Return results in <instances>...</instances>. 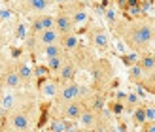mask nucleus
Instances as JSON below:
<instances>
[{
	"label": "nucleus",
	"mask_w": 155,
	"mask_h": 132,
	"mask_svg": "<svg viewBox=\"0 0 155 132\" xmlns=\"http://www.w3.org/2000/svg\"><path fill=\"white\" fill-rule=\"evenodd\" d=\"M114 34L127 45L133 53L150 51L155 42V19L151 17H136V19H121L112 25Z\"/></svg>",
	"instance_id": "f257e3e1"
},
{
	"label": "nucleus",
	"mask_w": 155,
	"mask_h": 132,
	"mask_svg": "<svg viewBox=\"0 0 155 132\" xmlns=\"http://www.w3.org/2000/svg\"><path fill=\"white\" fill-rule=\"evenodd\" d=\"M36 115H38V102H36V98L30 95L23 104H19L17 108H13L12 111L2 115V121H4L2 128L15 130V132H27L30 128H34Z\"/></svg>",
	"instance_id": "f03ea898"
},
{
	"label": "nucleus",
	"mask_w": 155,
	"mask_h": 132,
	"mask_svg": "<svg viewBox=\"0 0 155 132\" xmlns=\"http://www.w3.org/2000/svg\"><path fill=\"white\" fill-rule=\"evenodd\" d=\"M89 74L93 77V87L100 89V91H108L110 85L114 81V64L104 57H97V60L93 63V66L89 68Z\"/></svg>",
	"instance_id": "7ed1b4c3"
},
{
	"label": "nucleus",
	"mask_w": 155,
	"mask_h": 132,
	"mask_svg": "<svg viewBox=\"0 0 155 132\" xmlns=\"http://www.w3.org/2000/svg\"><path fill=\"white\" fill-rule=\"evenodd\" d=\"M89 92H91V85H80L74 79V81H68V83H61L53 102L61 104V102H70V100H78V98L85 100Z\"/></svg>",
	"instance_id": "20e7f679"
},
{
	"label": "nucleus",
	"mask_w": 155,
	"mask_h": 132,
	"mask_svg": "<svg viewBox=\"0 0 155 132\" xmlns=\"http://www.w3.org/2000/svg\"><path fill=\"white\" fill-rule=\"evenodd\" d=\"M85 34H87V42L89 45L95 51L98 53H106L110 49L112 45V40H110V34H108V30L100 25H89L87 30H85Z\"/></svg>",
	"instance_id": "39448f33"
},
{
	"label": "nucleus",
	"mask_w": 155,
	"mask_h": 132,
	"mask_svg": "<svg viewBox=\"0 0 155 132\" xmlns=\"http://www.w3.org/2000/svg\"><path fill=\"white\" fill-rule=\"evenodd\" d=\"M55 110H57V115L64 119H70V121H80L81 113L85 110V102L83 100H70V102H61V104H55Z\"/></svg>",
	"instance_id": "423d86ee"
},
{
	"label": "nucleus",
	"mask_w": 155,
	"mask_h": 132,
	"mask_svg": "<svg viewBox=\"0 0 155 132\" xmlns=\"http://www.w3.org/2000/svg\"><path fill=\"white\" fill-rule=\"evenodd\" d=\"M68 55H70V59L78 64V68H80V70H87V72H89V68L93 66V63L97 60L95 49H93L91 45H83V43L76 51L68 53Z\"/></svg>",
	"instance_id": "0eeeda50"
},
{
	"label": "nucleus",
	"mask_w": 155,
	"mask_h": 132,
	"mask_svg": "<svg viewBox=\"0 0 155 132\" xmlns=\"http://www.w3.org/2000/svg\"><path fill=\"white\" fill-rule=\"evenodd\" d=\"M55 27V15L49 13V11H44V13H36V15H30V21H28V32H42L45 28H51Z\"/></svg>",
	"instance_id": "6e6552de"
},
{
	"label": "nucleus",
	"mask_w": 155,
	"mask_h": 132,
	"mask_svg": "<svg viewBox=\"0 0 155 132\" xmlns=\"http://www.w3.org/2000/svg\"><path fill=\"white\" fill-rule=\"evenodd\" d=\"M53 6H55L53 0H19V10L27 15H36V13L49 11Z\"/></svg>",
	"instance_id": "1a4fd4ad"
},
{
	"label": "nucleus",
	"mask_w": 155,
	"mask_h": 132,
	"mask_svg": "<svg viewBox=\"0 0 155 132\" xmlns=\"http://www.w3.org/2000/svg\"><path fill=\"white\" fill-rule=\"evenodd\" d=\"M78 72H80V68H78V64L74 63V60L70 59V55L66 57V60L63 63V66H61V70L55 74V79L59 83H68V81H74Z\"/></svg>",
	"instance_id": "9d476101"
},
{
	"label": "nucleus",
	"mask_w": 155,
	"mask_h": 132,
	"mask_svg": "<svg viewBox=\"0 0 155 132\" xmlns=\"http://www.w3.org/2000/svg\"><path fill=\"white\" fill-rule=\"evenodd\" d=\"M55 28L59 30L61 36H64V34L76 32L78 27H76V23L72 21L70 15H66V13H63V11H57V13H55Z\"/></svg>",
	"instance_id": "9b49d317"
},
{
	"label": "nucleus",
	"mask_w": 155,
	"mask_h": 132,
	"mask_svg": "<svg viewBox=\"0 0 155 132\" xmlns=\"http://www.w3.org/2000/svg\"><path fill=\"white\" fill-rule=\"evenodd\" d=\"M15 70H17L19 77L23 79V83H25V87H30L32 81H34V76H36L32 66H30L25 59H17V60H15Z\"/></svg>",
	"instance_id": "f8f14e48"
},
{
	"label": "nucleus",
	"mask_w": 155,
	"mask_h": 132,
	"mask_svg": "<svg viewBox=\"0 0 155 132\" xmlns=\"http://www.w3.org/2000/svg\"><path fill=\"white\" fill-rule=\"evenodd\" d=\"M97 121H98V111L95 110H91V108L85 106V110L81 113V117H80V128L83 130H95L97 128Z\"/></svg>",
	"instance_id": "ddd939ff"
},
{
	"label": "nucleus",
	"mask_w": 155,
	"mask_h": 132,
	"mask_svg": "<svg viewBox=\"0 0 155 132\" xmlns=\"http://www.w3.org/2000/svg\"><path fill=\"white\" fill-rule=\"evenodd\" d=\"M138 64L142 66V70L146 72V76L155 74V55H151L150 51H144L138 55Z\"/></svg>",
	"instance_id": "4468645a"
},
{
	"label": "nucleus",
	"mask_w": 155,
	"mask_h": 132,
	"mask_svg": "<svg viewBox=\"0 0 155 132\" xmlns=\"http://www.w3.org/2000/svg\"><path fill=\"white\" fill-rule=\"evenodd\" d=\"M61 43H63V47H64L66 53H72V51H76L78 47H80L83 42H81V38L78 36L76 32H72V34H64V36H61Z\"/></svg>",
	"instance_id": "2eb2a0df"
},
{
	"label": "nucleus",
	"mask_w": 155,
	"mask_h": 132,
	"mask_svg": "<svg viewBox=\"0 0 155 132\" xmlns=\"http://www.w3.org/2000/svg\"><path fill=\"white\" fill-rule=\"evenodd\" d=\"M130 121H133V125L136 127V128H142V125L146 121H150L148 119V111H146V104L142 102L138 108H134L133 110V113H130Z\"/></svg>",
	"instance_id": "dca6fc26"
},
{
	"label": "nucleus",
	"mask_w": 155,
	"mask_h": 132,
	"mask_svg": "<svg viewBox=\"0 0 155 132\" xmlns=\"http://www.w3.org/2000/svg\"><path fill=\"white\" fill-rule=\"evenodd\" d=\"M146 79V72L142 70V66L134 63V64H130L129 66V81L133 83V85H142V81Z\"/></svg>",
	"instance_id": "f3484780"
},
{
	"label": "nucleus",
	"mask_w": 155,
	"mask_h": 132,
	"mask_svg": "<svg viewBox=\"0 0 155 132\" xmlns=\"http://www.w3.org/2000/svg\"><path fill=\"white\" fill-rule=\"evenodd\" d=\"M59 87H61V83L55 79V77H53V79H48V81H44V83H42L40 92H42V95H45V96H51V98H55V95H57Z\"/></svg>",
	"instance_id": "a211bd4d"
},
{
	"label": "nucleus",
	"mask_w": 155,
	"mask_h": 132,
	"mask_svg": "<svg viewBox=\"0 0 155 132\" xmlns=\"http://www.w3.org/2000/svg\"><path fill=\"white\" fill-rule=\"evenodd\" d=\"M42 55H44L45 59H49V57H59V55H66V51H64V47H63V43H61V42H55V43L48 45V47L44 49V53H42Z\"/></svg>",
	"instance_id": "6ab92c4d"
},
{
	"label": "nucleus",
	"mask_w": 155,
	"mask_h": 132,
	"mask_svg": "<svg viewBox=\"0 0 155 132\" xmlns=\"http://www.w3.org/2000/svg\"><path fill=\"white\" fill-rule=\"evenodd\" d=\"M66 57H68V53L66 55H59V57H49L48 59V70L51 74H57L61 70V66H63V63L66 60Z\"/></svg>",
	"instance_id": "aec40b11"
},
{
	"label": "nucleus",
	"mask_w": 155,
	"mask_h": 132,
	"mask_svg": "<svg viewBox=\"0 0 155 132\" xmlns=\"http://www.w3.org/2000/svg\"><path fill=\"white\" fill-rule=\"evenodd\" d=\"M142 104V100L138 98L134 92H127V100H125V111H129V113H133V110L134 108H138Z\"/></svg>",
	"instance_id": "412c9836"
},
{
	"label": "nucleus",
	"mask_w": 155,
	"mask_h": 132,
	"mask_svg": "<svg viewBox=\"0 0 155 132\" xmlns=\"http://www.w3.org/2000/svg\"><path fill=\"white\" fill-rule=\"evenodd\" d=\"M72 21L76 23V27L85 25V23L89 21V11H87V8H81V10H78V11L72 15Z\"/></svg>",
	"instance_id": "4be33fe9"
},
{
	"label": "nucleus",
	"mask_w": 155,
	"mask_h": 132,
	"mask_svg": "<svg viewBox=\"0 0 155 132\" xmlns=\"http://www.w3.org/2000/svg\"><path fill=\"white\" fill-rule=\"evenodd\" d=\"M142 87L150 92V95L155 96V74H150V76H146V79L142 81Z\"/></svg>",
	"instance_id": "5701e85b"
},
{
	"label": "nucleus",
	"mask_w": 155,
	"mask_h": 132,
	"mask_svg": "<svg viewBox=\"0 0 155 132\" xmlns=\"http://www.w3.org/2000/svg\"><path fill=\"white\" fill-rule=\"evenodd\" d=\"M6 45H8V38H6V32H4V28L0 27V63L6 59L4 57V49H6Z\"/></svg>",
	"instance_id": "b1692460"
},
{
	"label": "nucleus",
	"mask_w": 155,
	"mask_h": 132,
	"mask_svg": "<svg viewBox=\"0 0 155 132\" xmlns=\"http://www.w3.org/2000/svg\"><path fill=\"white\" fill-rule=\"evenodd\" d=\"M104 15H106V21L110 23V27L114 25V23H117V21H119V15H117V11H115V10H106Z\"/></svg>",
	"instance_id": "393cba45"
},
{
	"label": "nucleus",
	"mask_w": 155,
	"mask_h": 132,
	"mask_svg": "<svg viewBox=\"0 0 155 132\" xmlns=\"http://www.w3.org/2000/svg\"><path fill=\"white\" fill-rule=\"evenodd\" d=\"M27 34H28V28H25V25H17V28H15V36H17V38H23V40H25Z\"/></svg>",
	"instance_id": "a878e982"
},
{
	"label": "nucleus",
	"mask_w": 155,
	"mask_h": 132,
	"mask_svg": "<svg viewBox=\"0 0 155 132\" xmlns=\"http://www.w3.org/2000/svg\"><path fill=\"white\" fill-rule=\"evenodd\" d=\"M66 2H70V0H53V4H55V6H63Z\"/></svg>",
	"instance_id": "bb28decb"
},
{
	"label": "nucleus",
	"mask_w": 155,
	"mask_h": 132,
	"mask_svg": "<svg viewBox=\"0 0 155 132\" xmlns=\"http://www.w3.org/2000/svg\"><path fill=\"white\" fill-rule=\"evenodd\" d=\"M97 2H100V4H108V2H112V0H97Z\"/></svg>",
	"instance_id": "cd10ccee"
}]
</instances>
